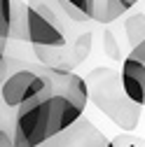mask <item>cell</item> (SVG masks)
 <instances>
[{
	"label": "cell",
	"mask_w": 145,
	"mask_h": 147,
	"mask_svg": "<svg viewBox=\"0 0 145 147\" xmlns=\"http://www.w3.org/2000/svg\"><path fill=\"white\" fill-rule=\"evenodd\" d=\"M12 26V0H0V45H7Z\"/></svg>",
	"instance_id": "30bf717a"
},
{
	"label": "cell",
	"mask_w": 145,
	"mask_h": 147,
	"mask_svg": "<svg viewBox=\"0 0 145 147\" xmlns=\"http://www.w3.org/2000/svg\"><path fill=\"white\" fill-rule=\"evenodd\" d=\"M124 33L131 47H136L138 42L145 40V14H133L124 21Z\"/></svg>",
	"instance_id": "9c48e42d"
},
{
	"label": "cell",
	"mask_w": 145,
	"mask_h": 147,
	"mask_svg": "<svg viewBox=\"0 0 145 147\" xmlns=\"http://www.w3.org/2000/svg\"><path fill=\"white\" fill-rule=\"evenodd\" d=\"M9 40H26V3L24 0H12Z\"/></svg>",
	"instance_id": "ba28073f"
},
{
	"label": "cell",
	"mask_w": 145,
	"mask_h": 147,
	"mask_svg": "<svg viewBox=\"0 0 145 147\" xmlns=\"http://www.w3.org/2000/svg\"><path fill=\"white\" fill-rule=\"evenodd\" d=\"M124 12H126V7L122 5V0H103V3H96L91 19L98 21V24H112Z\"/></svg>",
	"instance_id": "52a82bcc"
},
{
	"label": "cell",
	"mask_w": 145,
	"mask_h": 147,
	"mask_svg": "<svg viewBox=\"0 0 145 147\" xmlns=\"http://www.w3.org/2000/svg\"><path fill=\"white\" fill-rule=\"evenodd\" d=\"M91 100L101 112L122 131H133L140 121V105H136L122 86L119 72L112 68H94L84 77Z\"/></svg>",
	"instance_id": "6da1fadb"
},
{
	"label": "cell",
	"mask_w": 145,
	"mask_h": 147,
	"mask_svg": "<svg viewBox=\"0 0 145 147\" xmlns=\"http://www.w3.org/2000/svg\"><path fill=\"white\" fill-rule=\"evenodd\" d=\"M40 147H110V142L89 119L80 117L75 124L47 138Z\"/></svg>",
	"instance_id": "277c9868"
},
{
	"label": "cell",
	"mask_w": 145,
	"mask_h": 147,
	"mask_svg": "<svg viewBox=\"0 0 145 147\" xmlns=\"http://www.w3.org/2000/svg\"><path fill=\"white\" fill-rule=\"evenodd\" d=\"M54 89L49 72H38V70H16L7 75L0 84V96L7 107H19L42 94H49Z\"/></svg>",
	"instance_id": "3957f363"
},
{
	"label": "cell",
	"mask_w": 145,
	"mask_h": 147,
	"mask_svg": "<svg viewBox=\"0 0 145 147\" xmlns=\"http://www.w3.org/2000/svg\"><path fill=\"white\" fill-rule=\"evenodd\" d=\"M122 86L126 91L136 105L145 107V65L140 61H136L133 56H126L122 63V72H119Z\"/></svg>",
	"instance_id": "5b68a950"
},
{
	"label": "cell",
	"mask_w": 145,
	"mask_h": 147,
	"mask_svg": "<svg viewBox=\"0 0 145 147\" xmlns=\"http://www.w3.org/2000/svg\"><path fill=\"white\" fill-rule=\"evenodd\" d=\"M59 5L63 9V14L75 24H84L94 16V7L96 0H59Z\"/></svg>",
	"instance_id": "8992f818"
},
{
	"label": "cell",
	"mask_w": 145,
	"mask_h": 147,
	"mask_svg": "<svg viewBox=\"0 0 145 147\" xmlns=\"http://www.w3.org/2000/svg\"><path fill=\"white\" fill-rule=\"evenodd\" d=\"M103 38H105V51L110 54L112 59H119V51H117V42H115V35H112V30H105L103 33Z\"/></svg>",
	"instance_id": "7c38bea8"
},
{
	"label": "cell",
	"mask_w": 145,
	"mask_h": 147,
	"mask_svg": "<svg viewBox=\"0 0 145 147\" xmlns=\"http://www.w3.org/2000/svg\"><path fill=\"white\" fill-rule=\"evenodd\" d=\"M0 147H14L12 136H9L7 131H3V128H0Z\"/></svg>",
	"instance_id": "5bb4252c"
},
{
	"label": "cell",
	"mask_w": 145,
	"mask_h": 147,
	"mask_svg": "<svg viewBox=\"0 0 145 147\" xmlns=\"http://www.w3.org/2000/svg\"><path fill=\"white\" fill-rule=\"evenodd\" d=\"M59 0H28L26 3V40L33 45L38 59L45 63H56L66 47V28Z\"/></svg>",
	"instance_id": "7a4b0ae2"
},
{
	"label": "cell",
	"mask_w": 145,
	"mask_h": 147,
	"mask_svg": "<svg viewBox=\"0 0 145 147\" xmlns=\"http://www.w3.org/2000/svg\"><path fill=\"white\" fill-rule=\"evenodd\" d=\"M136 3H138V0H122V5H124L126 9H131V7L136 5Z\"/></svg>",
	"instance_id": "9a60e30c"
},
{
	"label": "cell",
	"mask_w": 145,
	"mask_h": 147,
	"mask_svg": "<svg viewBox=\"0 0 145 147\" xmlns=\"http://www.w3.org/2000/svg\"><path fill=\"white\" fill-rule=\"evenodd\" d=\"M89 49H91V33H84L82 38L77 40V49H75V63H80L87 54H89Z\"/></svg>",
	"instance_id": "8fae6325"
},
{
	"label": "cell",
	"mask_w": 145,
	"mask_h": 147,
	"mask_svg": "<svg viewBox=\"0 0 145 147\" xmlns=\"http://www.w3.org/2000/svg\"><path fill=\"white\" fill-rule=\"evenodd\" d=\"M7 45H0V84H3V80L7 77V70H9V59L5 54Z\"/></svg>",
	"instance_id": "4fadbf2b"
}]
</instances>
